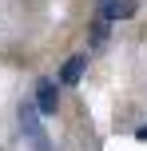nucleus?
Wrapping results in <instances>:
<instances>
[{
  "mask_svg": "<svg viewBox=\"0 0 147 151\" xmlns=\"http://www.w3.org/2000/svg\"><path fill=\"white\" fill-rule=\"evenodd\" d=\"M40 115H44V111H40L36 104H20V131H24V139L32 143V151H52V139H48Z\"/></svg>",
  "mask_w": 147,
  "mask_h": 151,
  "instance_id": "nucleus-1",
  "label": "nucleus"
},
{
  "mask_svg": "<svg viewBox=\"0 0 147 151\" xmlns=\"http://www.w3.org/2000/svg\"><path fill=\"white\" fill-rule=\"evenodd\" d=\"M36 107H40L44 115H52L56 107H60V91H56L52 80H40V83H36Z\"/></svg>",
  "mask_w": 147,
  "mask_h": 151,
  "instance_id": "nucleus-2",
  "label": "nucleus"
},
{
  "mask_svg": "<svg viewBox=\"0 0 147 151\" xmlns=\"http://www.w3.org/2000/svg\"><path fill=\"white\" fill-rule=\"evenodd\" d=\"M84 68H87V56H68V60H64V68H60V83H64V88L80 83Z\"/></svg>",
  "mask_w": 147,
  "mask_h": 151,
  "instance_id": "nucleus-3",
  "label": "nucleus"
},
{
  "mask_svg": "<svg viewBox=\"0 0 147 151\" xmlns=\"http://www.w3.org/2000/svg\"><path fill=\"white\" fill-rule=\"evenodd\" d=\"M100 12L108 20H127V16H135V0H103Z\"/></svg>",
  "mask_w": 147,
  "mask_h": 151,
  "instance_id": "nucleus-4",
  "label": "nucleus"
},
{
  "mask_svg": "<svg viewBox=\"0 0 147 151\" xmlns=\"http://www.w3.org/2000/svg\"><path fill=\"white\" fill-rule=\"evenodd\" d=\"M108 24H111V20H108V16H103V12L95 16V28H92V48H100L103 40H108Z\"/></svg>",
  "mask_w": 147,
  "mask_h": 151,
  "instance_id": "nucleus-5",
  "label": "nucleus"
},
{
  "mask_svg": "<svg viewBox=\"0 0 147 151\" xmlns=\"http://www.w3.org/2000/svg\"><path fill=\"white\" fill-rule=\"evenodd\" d=\"M135 139H143V143H147V123H143L139 131H135Z\"/></svg>",
  "mask_w": 147,
  "mask_h": 151,
  "instance_id": "nucleus-6",
  "label": "nucleus"
}]
</instances>
